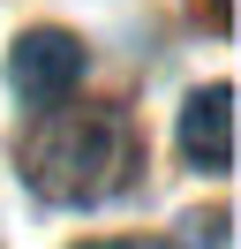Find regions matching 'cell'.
Wrapping results in <instances>:
<instances>
[{"mask_svg":"<svg viewBox=\"0 0 241 249\" xmlns=\"http://www.w3.org/2000/svg\"><path fill=\"white\" fill-rule=\"evenodd\" d=\"M83 68H90V53H83L75 31H23V38L8 46V83H15V98H23L30 113L75 98Z\"/></svg>","mask_w":241,"mask_h":249,"instance_id":"7a4b0ae2","label":"cell"},{"mask_svg":"<svg viewBox=\"0 0 241 249\" xmlns=\"http://www.w3.org/2000/svg\"><path fill=\"white\" fill-rule=\"evenodd\" d=\"M136 159H143V143H136L128 113L68 106V98H60L23 136V181H30V196H45V204H105V196L128 189Z\"/></svg>","mask_w":241,"mask_h":249,"instance_id":"6da1fadb","label":"cell"},{"mask_svg":"<svg viewBox=\"0 0 241 249\" xmlns=\"http://www.w3.org/2000/svg\"><path fill=\"white\" fill-rule=\"evenodd\" d=\"M83 249H173V242H151V234H128V242H83Z\"/></svg>","mask_w":241,"mask_h":249,"instance_id":"5b68a950","label":"cell"},{"mask_svg":"<svg viewBox=\"0 0 241 249\" xmlns=\"http://www.w3.org/2000/svg\"><path fill=\"white\" fill-rule=\"evenodd\" d=\"M181 159L196 174H234V83L189 91V106H181Z\"/></svg>","mask_w":241,"mask_h":249,"instance_id":"3957f363","label":"cell"},{"mask_svg":"<svg viewBox=\"0 0 241 249\" xmlns=\"http://www.w3.org/2000/svg\"><path fill=\"white\" fill-rule=\"evenodd\" d=\"M196 16H211V31L226 38V31H234V0H196Z\"/></svg>","mask_w":241,"mask_h":249,"instance_id":"277c9868","label":"cell"}]
</instances>
